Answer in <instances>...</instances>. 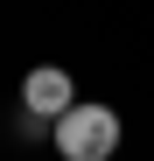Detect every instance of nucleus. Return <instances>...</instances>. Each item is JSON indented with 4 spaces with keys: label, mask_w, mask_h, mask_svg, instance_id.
<instances>
[{
    "label": "nucleus",
    "mask_w": 154,
    "mask_h": 161,
    "mask_svg": "<svg viewBox=\"0 0 154 161\" xmlns=\"http://www.w3.org/2000/svg\"><path fill=\"white\" fill-rule=\"evenodd\" d=\"M119 133H126V126H119V112H112V105L77 98L70 112L49 126V147H56L63 161H112V154H119Z\"/></svg>",
    "instance_id": "nucleus-1"
},
{
    "label": "nucleus",
    "mask_w": 154,
    "mask_h": 161,
    "mask_svg": "<svg viewBox=\"0 0 154 161\" xmlns=\"http://www.w3.org/2000/svg\"><path fill=\"white\" fill-rule=\"evenodd\" d=\"M70 105H77V77H70L63 63H35L28 77H21V112H28V119L56 126Z\"/></svg>",
    "instance_id": "nucleus-2"
}]
</instances>
